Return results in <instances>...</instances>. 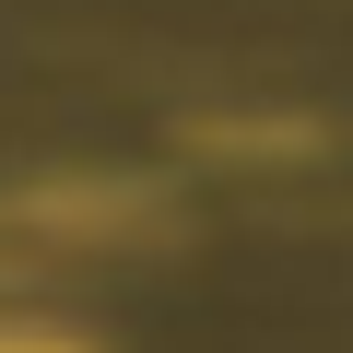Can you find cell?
Here are the masks:
<instances>
[{"label": "cell", "instance_id": "obj_1", "mask_svg": "<svg viewBox=\"0 0 353 353\" xmlns=\"http://www.w3.org/2000/svg\"><path fill=\"white\" fill-rule=\"evenodd\" d=\"M0 353H83V341H59V330H0Z\"/></svg>", "mask_w": 353, "mask_h": 353}]
</instances>
